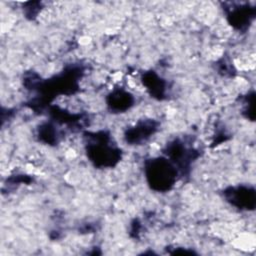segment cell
<instances>
[{
    "label": "cell",
    "instance_id": "obj_5",
    "mask_svg": "<svg viewBox=\"0 0 256 256\" xmlns=\"http://www.w3.org/2000/svg\"><path fill=\"white\" fill-rule=\"evenodd\" d=\"M106 102L111 112L123 113L134 105L135 99L130 92L124 89H115L107 96Z\"/></svg>",
    "mask_w": 256,
    "mask_h": 256
},
{
    "label": "cell",
    "instance_id": "obj_1",
    "mask_svg": "<svg viewBox=\"0 0 256 256\" xmlns=\"http://www.w3.org/2000/svg\"><path fill=\"white\" fill-rule=\"evenodd\" d=\"M84 138L87 157L95 167H113L121 159V150L112 143L108 132H86Z\"/></svg>",
    "mask_w": 256,
    "mask_h": 256
},
{
    "label": "cell",
    "instance_id": "obj_4",
    "mask_svg": "<svg viewBox=\"0 0 256 256\" xmlns=\"http://www.w3.org/2000/svg\"><path fill=\"white\" fill-rule=\"evenodd\" d=\"M159 127V123L154 119H142L135 125L129 127L124 132V140L129 145H140L145 143L154 135Z\"/></svg>",
    "mask_w": 256,
    "mask_h": 256
},
{
    "label": "cell",
    "instance_id": "obj_7",
    "mask_svg": "<svg viewBox=\"0 0 256 256\" xmlns=\"http://www.w3.org/2000/svg\"><path fill=\"white\" fill-rule=\"evenodd\" d=\"M142 82L146 86V89L149 91L151 96L160 100L164 97L166 92V82L158 74H156V72H145L142 77Z\"/></svg>",
    "mask_w": 256,
    "mask_h": 256
},
{
    "label": "cell",
    "instance_id": "obj_6",
    "mask_svg": "<svg viewBox=\"0 0 256 256\" xmlns=\"http://www.w3.org/2000/svg\"><path fill=\"white\" fill-rule=\"evenodd\" d=\"M255 16V9L245 7L232 8L228 13L229 23L237 30L244 31L248 28Z\"/></svg>",
    "mask_w": 256,
    "mask_h": 256
},
{
    "label": "cell",
    "instance_id": "obj_3",
    "mask_svg": "<svg viewBox=\"0 0 256 256\" xmlns=\"http://www.w3.org/2000/svg\"><path fill=\"white\" fill-rule=\"evenodd\" d=\"M224 197L234 207L240 210H254L256 204V193L252 186L239 185L229 187L224 191Z\"/></svg>",
    "mask_w": 256,
    "mask_h": 256
},
{
    "label": "cell",
    "instance_id": "obj_2",
    "mask_svg": "<svg viewBox=\"0 0 256 256\" xmlns=\"http://www.w3.org/2000/svg\"><path fill=\"white\" fill-rule=\"evenodd\" d=\"M178 169L165 157L151 158L145 162V177L148 185L156 192H167L177 181Z\"/></svg>",
    "mask_w": 256,
    "mask_h": 256
},
{
    "label": "cell",
    "instance_id": "obj_8",
    "mask_svg": "<svg viewBox=\"0 0 256 256\" xmlns=\"http://www.w3.org/2000/svg\"><path fill=\"white\" fill-rule=\"evenodd\" d=\"M38 138L40 141L49 144V145H54L58 143L59 140V133L55 126L50 123L46 122L43 123L39 126L38 128Z\"/></svg>",
    "mask_w": 256,
    "mask_h": 256
}]
</instances>
